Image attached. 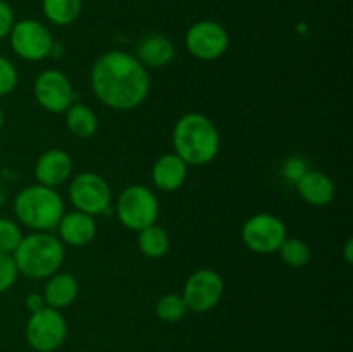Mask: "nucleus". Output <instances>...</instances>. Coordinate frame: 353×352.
<instances>
[{
    "mask_svg": "<svg viewBox=\"0 0 353 352\" xmlns=\"http://www.w3.org/2000/svg\"><path fill=\"white\" fill-rule=\"evenodd\" d=\"M90 83L97 99L114 110H131L150 92L147 68L131 54L110 50L92 66Z\"/></svg>",
    "mask_w": 353,
    "mask_h": 352,
    "instance_id": "1",
    "label": "nucleus"
},
{
    "mask_svg": "<svg viewBox=\"0 0 353 352\" xmlns=\"http://www.w3.org/2000/svg\"><path fill=\"white\" fill-rule=\"evenodd\" d=\"M174 154L186 166H205L219 154L221 137L216 124L200 113H188L179 117L172 130Z\"/></svg>",
    "mask_w": 353,
    "mask_h": 352,
    "instance_id": "2",
    "label": "nucleus"
},
{
    "mask_svg": "<svg viewBox=\"0 0 353 352\" xmlns=\"http://www.w3.org/2000/svg\"><path fill=\"white\" fill-rule=\"evenodd\" d=\"M64 255V244L47 231L26 235L12 252L19 273L33 280H43L57 273Z\"/></svg>",
    "mask_w": 353,
    "mask_h": 352,
    "instance_id": "3",
    "label": "nucleus"
},
{
    "mask_svg": "<svg viewBox=\"0 0 353 352\" xmlns=\"http://www.w3.org/2000/svg\"><path fill=\"white\" fill-rule=\"evenodd\" d=\"M14 214L24 226L34 231L57 228L64 216V200L57 190L37 183L21 190L14 199Z\"/></svg>",
    "mask_w": 353,
    "mask_h": 352,
    "instance_id": "4",
    "label": "nucleus"
},
{
    "mask_svg": "<svg viewBox=\"0 0 353 352\" xmlns=\"http://www.w3.org/2000/svg\"><path fill=\"white\" fill-rule=\"evenodd\" d=\"M116 214L128 230L141 231L157 221L159 200L147 186L130 185L117 199Z\"/></svg>",
    "mask_w": 353,
    "mask_h": 352,
    "instance_id": "5",
    "label": "nucleus"
},
{
    "mask_svg": "<svg viewBox=\"0 0 353 352\" xmlns=\"http://www.w3.org/2000/svg\"><path fill=\"white\" fill-rule=\"evenodd\" d=\"M24 335L33 351L54 352L61 349L68 338V323L61 311L45 306L43 309L31 313Z\"/></svg>",
    "mask_w": 353,
    "mask_h": 352,
    "instance_id": "6",
    "label": "nucleus"
},
{
    "mask_svg": "<svg viewBox=\"0 0 353 352\" xmlns=\"http://www.w3.org/2000/svg\"><path fill=\"white\" fill-rule=\"evenodd\" d=\"M69 200L76 211L99 216L109 213L112 206V192L105 179L92 171L79 173L69 185Z\"/></svg>",
    "mask_w": 353,
    "mask_h": 352,
    "instance_id": "7",
    "label": "nucleus"
},
{
    "mask_svg": "<svg viewBox=\"0 0 353 352\" xmlns=\"http://www.w3.org/2000/svg\"><path fill=\"white\" fill-rule=\"evenodd\" d=\"M9 40L17 57L24 61H43L54 52V38L50 30L37 19L16 21L9 33Z\"/></svg>",
    "mask_w": 353,
    "mask_h": 352,
    "instance_id": "8",
    "label": "nucleus"
},
{
    "mask_svg": "<svg viewBox=\"0 0 353 352\" xmlns=\"http://www.w3.org/2000/svg\"><path fill=\"white\" fill-rule=\"evenodd\" d=\"M224 293V280L217 271L209 268L196 269L188 276L183 286V300L188 311L207 313L221 302Z\"/></svg>",
    "mask_w": 353,
    "mask_h": 352,
    "instance_id": "9",
    "label": "nucleus"
},
{
    "mask_svg": "<svg viewBox=\"0 0 353 352\" xmlns=\"http://www.w3.org/2000/svg\"><path fill=\"white\" fill-rule=\"evenodd\" d=\"M243 244L257 254L278 252L286 238V226L278 216L269 213H259L248 217L241 228Z\"/></svg>",
    "mask_w": 353,
    "mask_h": 352,
    "instance_id": "10",
    "label": "nucleus"
},
{
    "mask_svg": "<svg viewBox=\"0 0 353 352\" xmlns=\"http://www.w3.org/2000/svg\"><path fill=\"white\" fill-rule=\"evenodd\" d=\"M185 43L193 57L200 61H216L226 54L230 35L226 28L216 21H199L186 31Z\"/></svg>",
    "mask_w": 353,
    "mask_h": 352,
    "instance_id": "11",
    "label": "nucleus"
},
{
    "mask_svg": "<svg viewBox=\"0 0 353 352\" xmlns=\"http://www.w3.org/2000/svg\"><path fill=\"white\" fill-rule=\"evenodd\" d=\"M34 99L52 114H64L74 104V90L59 69H45L34 81Z\"/></svg>",
    "mask_w": 353,
    "mask_h": 352,
    "instance_id": "12",
    "label": "nucleus"
},
{
    "mask_svg": "<svg viewBox=\"0 0 353 352\" xmlns=\"http://www.w3.org/2000/svg\"><path fill=\"white\" fill-rule=\"evenodd\" d=\"M34 175L40 185L61 186L72 175V159L68 152L61 148H50L38 157L34 166Z\"/></svg>",
    "mask_w": 353,
    "mask_h": 352,
    "instance_id": "13",
    "label": "nucleus"
},
{
    "mask_svg": "<svg viewBox=\"0 0 353 352\" xmlns=\"http://www.w3.org/2000/svg\"><path fill=\"white\" fill-rule=\"evenodd\" d=\"M59 240L71 247H85L95 238L97 223L95 217L81 211L64 213L57 224Z\"/></svg>",
    "mask_w": 353,
    "mask_h": 352,
    "instance_id": "14",
    "label": "nucleus"
},
{
    "mask_svg": "<svg viewBox=\"0 0 353 352\" xmlns=\"http://www.w3.org/2000/svg\"><path fill=\"white\" fill-rule=\"evenodd\" d=\"M186 178H188V166L174 152L164 154L154 162L152 179H154V185L162 192H176L185 185Z\"/></svg>",
    "mask_w": 353,
    "mask_h": 352,
    "instance_id": "15",
    "label": "nucleus"
},
{
    "mask_svg": "<svg viewBox=\"0 0 353 352\" xmlns=\"http://www.w3.org/2000/svg\"><path fill=\"white\" fill-rule=\"evenodd\" d=\"M300 197L314 207H324L334 199V183L326 173L307 171L296 182Z\"/></svg>",
    "mask_w": 353,
    "mask_h": 352,
    "instance_id": "16",
    "label": "nucleus"
},
{
    "mask_svg": "<svg viewBox=\"0 0 353 352\" xmlns=\"http://www.w3.org/2000/svg\"><path fill=\"white\" fill-rule=\"evenodd\" d=\"M48 282L45 285L43 290V299L47 307L52 309H64V307L71 306L74 302V299L78 297V280L71 275V273H54L52 276H48Z\"/></svg>",
    "mask_w": 353,
    "mask_h": 352,
    "instance_id": "17",
    "label": "nucleus"
},
{
    "mask_svg": "<svg viewBox=\"0 0 353 352\" xmlns=\"http://www.w3.org/2000/svg\"><path fill=\"white\" fill-rule=\"evenodd\" d=\"M174 45L164 35H148L138 45L137 59L145 68H165L174 59Z\"/></svg>",
    "mask_w": 353,
    "mask_h": 352,
    "instance_id": "18",
    "label": "nucleus"
},
{
    "mask_svg": "<svg viewBox=\"0 0 353 352\" xmlns=\"http://www.w3.org/2000/svg\"><path fill=\"white\" fill-rule=\"evenodd\" d=\"M65 124L68 130L74 135L76 138H92L99 128V119L97 114L85 104L74 102L68 110H65Z\"/></svg>",
    "mask_w": 353,
    "mask_h": 352,
    "instance_id": "19",
    "label": "nucleus"
},
{
    "mask_svg": "<svg viewBox=\"0 0 353 352\" xmlns=\"http://www.w3.org/2000/svg\"><path fill=\"white\" fill-rule=\"evenodd\" d=\"M83 9V0H41V12L55 26L74 23Z\"/></svg>",
    "mask_w": 353,
    "mask_h": 352,
    "instance_id": "20",
    "label": "nucleus"
},
{
    "mask_svg": "<svg viewBox=\"0 0 353 352\" xmlns=\"http://www.w3.org/2000/svg\"><path fill=\"white\" fill-rule=\"evenodd\" d=\"M171 247V240H169L168 231L162 226L152 224L145 230L138 231V248L143 255L150 259H161L164 257Z\"/></svg>",
    "mask_w": 353,
    "mask_h": 352,
    "instance_id": "21",
    "label": "nucleus"
},
{
    "mask_svg": "<svg viewBox=\"0 0 353 352\" xmlns=\"http://www.w3.org/2000/svg\"><path fill=\"white\" fill-rule=\"evenodd\" d=\"M279 255H281L283 262L292 268H303L312 259V251H310L309 244L302 238H285L281 247L278 248Z\"/></svg>",
    "mask_w": 353,
    "mask_h": 352,
    "instance_id": "22",
    "label": "nucleus"
},
{
    "mask_svg": "<svg viewBox=\"0 0 353 352\" xmlns=\"http://www.w3.org/2000/svg\"><path fill=\"white\" fill-rule=\"evenodd\" d=\"M186 313H188V307H186L181 293H165L155 304V314L159 320L165 321V323H176V321L183 320Z\"/></svg>",
    "mask_w": 353,
    "mask_h": 352,
    "instance_id": "23",
    "label": "nucleus"
},
{
    "mask_svg": "<svg viewBox=\"0 0 353 352\" xmlns=\"http://www.w3.org/2000/svg\"><path fill=\"white\" fill-rule=\"evenodd\" d=\"M23 231L19 224L7 217H0V252L12 254L17 248L19 242L23 240Z\"/></svg>",
    "mask_w": 353,
    "mask_h": 352,
    "instance_id": "24",
    "label": "nucleus"
},
{
    "mask_svg": "<svg viewBox=\"0 0 353 352\" xmlns=\"http://www.w3.org/2000/svg\"><path fill=\"white\" fill-rule=\"evenodd\" d=\"M17 275H19V269L12 254L0 252V293L7 292L16 283Z\"/></svg>",
    "mask_w": 353,
    "mask_h": 352,
    "instance_id": "25",
    "label": "nucleus"
},
{
    "mask_svg": "<svg viewBox=\"0 0 353 352\" xmlns=\"http://www.w3.org/2000/svg\"><path fill=\"white\" fill-rule=\"evenodd\" d=\"M17 86V69L9 59L0 55V97L9 95Z\"/></svg>",
    "mask_w": 353,
    "mask_h": 352,
    "instance_id": "26",
    "label": "nucleus"
},
{
    "mask_svg": "<svg viewBox=\"0 0 353 352\" xmlns=\"http://www.w3.org/2000/svg\"><path fill=\"white\" fill-rule=\"evenodd\" d=\"M14 23H16V19H14L12 7L7 3V0H0V40L9 37Z\"/></svg>",
    "mask_w": 353,
    "mask_h": 352,
    "instance_id": "27",
    "label": "nucleus"
},
{
    "mask_svg": "<svg viewBox=\"0 0 353 352\" xmlns=\"http://www.w3.org/2000/svg\"><path fill=\"white\" fill-rule=\"evenodd\" d=\"M299 162H300V157H295V159H290L285 166L286 176H288L290 179H293V182H299L300 176L305 175V173L309 171L305 164H299Z\"/></svg>",
    "mask_w": 353,
    "mask_h": 352,
    "instance_id": "28",
    "label": "nucleus"
},
{
    "mask_svg": "<svg viewBox=\"0 0 353 352\" xmlns=\"http://www.w3.org/2000/svg\"><path fill=\"white\" fill-rule=\"evenodd\" d=\"M45 306H47V304H45V299L41 293H30V295L26 297V307L30 309V313H37V311L43 309Z\"/></svg>",
    "mask_w": 353,
    "mask_h": 352,
    "instance_id": "29",
    "label": "nucleus"
},
{
    "mask_svg": "<svg viewBox=\"0 0 353 352\" xmlns=\"http://www.w3.org/2000/svg\"><path fill=\"white\" fill-rule=\"evenodd\" d=\"M352 248H353V240H352V238H348L347 244H345V261H347L348 264H352V262H353Z\"/></svg>",
    "mask_w": 353,
    "mask_h": 352,
    "instance_id": "30",
    "label": "nucleus"
},
{
    "mask_svg": "<svg viewBox=\"0 0 353 352\" xmlns=\"http://www.w3.org/2000/svg\"><path fill=\"white\" fill-rule=\"evenodd\" d=\"M2 126H3V113L2 109H0V130H2Z\"/></svg>",
    "mask_w": 353,
    "mask_h": 352,
    "instance_id": "31",
    "label": "nucleus"
}]
</instances>
